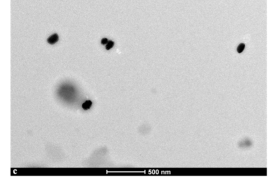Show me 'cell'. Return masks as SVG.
<instances>
[{"label":"cell","instance_id":"6da1fadb","mask_svg":"<svg viewBox=\"0 0 272 183\" xmlns=\"http://www.w3.org/2000/svg\"><path fill=\"white\" fill-rule=\"evenodd\" d=\"M59 40V36L57 34H53L47 39V42L50 44H54Z\"/></svg>","mask_w":272,"mask_h":183},{"label":"cell","instance_id":"277c9868","mask_svg":"<svg viewBox=\"0 0 272 183\" xmlns=\"http://www.w3.org/2000/svg\"><path fill=\"white\" fill-rule=\"evenodd\" d=\"M114 45V42L111 41V40H109L108 41V42L106 44V50H110L111 48H112Z\"/></svg>","mask_w":272,"mask_h":183},{"label":"cell","instance_id":"7a4b0ae2","mask_svg":"<svg viewBox=\"0 0 272 183\" xmlns=\"http://www.w3.org/2000/svg\"><path fill=\"white\" fill-rule=\"evenodd\" d=\"M92 105V102L91 101H86L82 104V108L84 110H88L91 107Z\"/></svg>","mask_w":272,"mask_h":183},{"label":"cell","instance_id":"5b68a950","mask_svg":"<svg viewBox=\"0 0 272 183\" xmlns=\"http://www.w3.org/2000/svg\"><path fill=\"white\" fill-rule=\"evenodd\" d=\"M108 41H108V39L104 38H103V39H102L101 44L102 45H106V44L108 42Z\"/></svg>","mask_w":272,"mask_h":183},{"label":"cell","instance_id":"3957f363","mask_svg":"<svg viewBox=\"0 0 272 183\" xmlns=\"http://www.w3.org/2000/svg\"><path fill=\"white\" fill-rule=\"evenodd\" d=\"M245 47V45L244 44H243V43L240 44L237 47V50L238 53H241V52H243V51L244 50Z\"/></svg>","mask_w":272,"mask_h":183}]
</instances>
